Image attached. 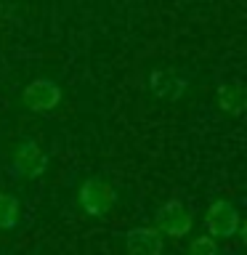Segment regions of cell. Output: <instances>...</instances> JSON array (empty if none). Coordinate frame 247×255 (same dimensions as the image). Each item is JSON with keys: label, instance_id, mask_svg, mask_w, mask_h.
Returning <instances> with one entry per match:
<instances>
[{"label": "cell", "instance_id": "1", "mask_svg": "<svg viewBox=\"0 0 247 255\" xmlns=\"http://www.w3.org/2000/svg\"><path fill=\"white\" fill-rule=\"evenodd\" d=\"M77 199H80V207H83L88 215L104 218V215L115 207V189L101 178H85L80 191H77Z\"/></svg>", "mask_w": 247, "mask_h": 255}, {"label": "cell", "instance_id": "2", "mask_svg": "<svg viewBox=\"0 0 247 255\" xmlns=\"http://www.w3.org/2000/svg\"><path fill=\"white\" fill-rule=\"evenodd\" d=\"M205 223H207V231H210L213 239H231L239 229V210L229 199H215L207 207Z\"/></svg>", "mask_w": 247, "mask_h": 255}, {"label": "cell", "instance_id": "3", "mask_svg": "<svg viewBox=\"0 0 247 255\" xmlns=\"http://www.w3.org/2000/svg\"><path fill=\"white\" fill-rule=\"evenodd\" d=\"M48 167V154L37 141H21L19 149L13 151V173L21 178H40Z\"/></svg>", "mask_w": 247, "mask_h": 255}, {"label": "cell", "instance_id": "4", "mask_svg": "<svg viewBox=\"0 0 247 255\" xmlns=\"http://www.w3.org/2000/svg\"><path fill=\"white\" fill-rule=\"evenodd\" d=\"M157 229L162 234L173 237V239H181L183 234L191 231V213L189 207L181 202V199H170L165 202L162 207L157 210Z\"/></svg>", "mask_w": 247, "mask_h": 255}, {"label": "cell", "instance_id": "5", "mask_svg": "<svg viewBox=\"0 0 247 255\" xmlns=\"http://www.w3.org/2000/svg\"><path fill=\"white\" fill-rule=\"evenodd\" d=\"M24 104H27V109L32 112H51L59 107L61 101V88L53 83V80H32V83L24 88L21 93Z\"/></svg>", "mask_w": 247, "mask_h": 255}, {"label": "cell", "instance_id": "6", "mask_svg": "<svg viewBox=\"0 0 247 255\" xmlns=\"http://www.w3.org/2000/svg\"><path fill=\"white\" fill-rule=\"evenodd\" d=\"M125 247L127 253L133 255H157L162 253V231L159 229H151V226H138V229H130L125 237Z\"/></svg>", "mask_w": 247, "mask_h": 255}, {"label": "cell", "instance_id": "7", "mask_svg": "<svg viewBox=\"0 0 247 255\" xmlns=\"http://www.w3.org/2000/svg\"><path fill=\"white\" fill-rule=\"evenodd\" d=\"M149 85H151V93H154L157 99L175 101L183 96V91H186V77H181L178 72H173V69H157V72H151Z\"/></svg>", "mask_w": 247, "mask_h": 255}, {"label": "cell", "instance_id": "8", "mask_svg": "<svg viewBox=\"0 0 247 255\" xmlns=\"http://www.w3.org/2000/svg\"><path fill=\"white\" fill-rule=\"evenodd\" d=\"M218 107L231 117H239L245 109V88L239 80H231V83H223L218 88Z\"/></svg>", "mask_w": 247, "mask_h": 255}, {"label": "cell", "instance_id": "9", "mask_svg": "<svg viewBox=\"0 0 247 255\" xmlns=\"http://www.w3.org/2000/svg\"><path fill=\"white\" fill-rule=\"evenodd\" d=\"M19 199L13 194H8V191H0V229H16V223H19Z\"/></svg>", "mask_w": 247, "mask_h": 255}, {"label": "cell", "instance_id": "10", "mask_svg": "<svg viewBox=\"0 0 247 255\" xmlns=\"http://www.w3.org/2000/svg\"><path fill=\"white\" fill-rule=\"evenodd\" d=\"M189 253L191 255H215L218 253V245H215V239L207 234V237H194L189 242Z\"/></svg>", "mask_w": 247, "mask_h": 255}]
</instances>
